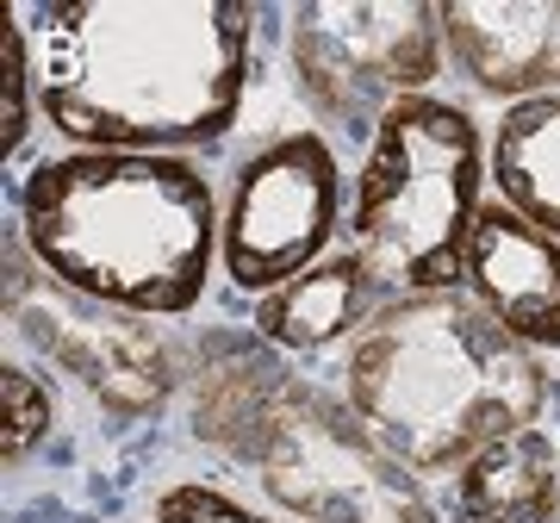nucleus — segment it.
<instances>
[{"instance_id":"20e7f679","label":"nucleus","mask_w":560,"mask_h":523,"mask_svg":"<svg viewBox=\"0 0 560 523\" xmlns=\"http://www.w3.org/2000/svg\"><path fill=\"white\" fill-rule=\"evenodd\" d=\"M337 393L423 480L555 411V368L467 293H399L337 356Z\"/></svg>"},{"instance_id":"423d86ee","label":"nucleus","mask_w":560,"mask_h":523,"mask_svg":"<svg viewBox=\"0 0 560 523\" xmlns=\"http://www.w3.org/2000/svg\"><path fill=\"white\" fill-rule=\"evenodd\" d=\"M280 25L293 94L337 150H368L386 113L448 69L436 0H305Z\"/></svg>"},{"instance_id":"39448f33","label":"nucleus","mask_w":560,"mask_h":523,"mask_svg":"<svg viewBox=\"0 0 560 523\" xmlns=\"http://www.w3.org/2000/svg\"><path fill=\"white\" fill-rule=\"evenodd\" d=\"M486 194L480 119L448 94H411L361 150L342 243H355L393 293H455Z\"/></svg>"},{"instance_id":"ddd939ff","label":"nucleus","mask_w":560,"mask_h":523,"mask_svg":"<svg viewBox=\"0 0 560 523\" xmlns=\"http://www.w3.org/2000/svg\"><path fill=\"white\" fill-rule=\"evenodd\" d=\"M486 182L492 200L560 243V94L504 106L486 138Z\"/></svg>"},{"instance_id":"9b49d317","label":"nucleus","mask_w":560,"mask_h":523,"mask_svg":"<svg viewBox=\"0 0 560 523\" xmlns=\"http://www.w3.org/2000/svg\"><path fill=\"white\" fill-rule=\"evenodd\" d=\"M399 300L381 281V268L361 256L355 243H337L324 262L305 275L256 300V337L275 342L280 356H324V349H349V342Z\"/></svg>"},{"instance_id":"2eb2a0df","label":"nucleus","mask_w":560,"mask_h":523,"mask_svg":"<svg viewBox=\"0 0 560 523\" xmlns=\"http://www.w3.org/2000/svg\"><path fill=\"white\" fill-rule=\"evenodd\" d=\"M150 523H293V518H268V511H249L243 499L219 492V486L180 480V486H168V492H156Z\"/></svg>"},{"instance_id":"0eeeda50","label":"nucleus","mask_w":560,"mask_h":523,"mask_svg":"<svg viewBox=\"0 0 560 523\" xmlns=\"http://www.w3.org/2000/svg\"><path fill=\"white\" fill-rule=\"evenodd\" d=\"M7 330L32 356L81 381L88 399H101L119 418H156L187 386V362L156 318L119 312V305H101L75 287L50 281L38 256L25 249L20 224L7 237Z\"/></svg>"},{"instance_id":"7ed1b4c3","label":"nucleus","mask_w":560,"mask_h":523,"mask_svg":"<svg viewBox=\"0 0 560 523\" xmlns=\"http://www.w3.org/2000/svg\"><path fill=\"white\" fill-rule=\"evenodd\" d=\"M219 206L194 156L138 150H62L13 187V224L44 275L143 318H187L206 300Z\"/></svg>"},{"instance_id":"6e6552de","label":"nucleus","mask_w":560,"mask_h":523,"mask_svg":"<svg viewBox=\"0 0 560 523\" xmlns=\"http://www.w3.org/2000/svg\"><path fill=\"white\" fill-rule=\"evenodd\" d=\"M349 219L342 150L324 131H280L237 162L219 206V268L243 293H275L324 262Z\"/></svg>"},{"instance_id":"1a4fd4ad","label":"nucleus","mask_w":560,"mask_h":523,"mask_svg":"<svg viewBox=\"0 0 560 523\" xmlns=\"http://www.w3.org/2000/svg\"><path fill=\"white\" fill-rule=\"evenodd\" d=\"M455 75L499 106L560 94V0H442Z\"/></svg>"},{"instance_id":"f03ea898","label":"nucleus","mask_w":560,"mask_h":523,"mask_svg":"<svg viewBox=\"0 0 560 523\" xmlns=\"http://www.w3.org/2000/svg\"><path fill=\"white\" fill-rule=\"evenodd\" d=\"M194 437L249 467L293 523H448L423 474L361 423L337 386L305 381L256 330H212L187 368Z\"/></svg>"},{"instance_id":"9d476101","label":"nucleus","mask_w":560,"mask_h":523,"mask_svg":"<svg viewBox=\"0 0 560 523\" xmlns=\"http://www.w3.org/2000/svg\"><path fill=\"white\" fill-rule=\"evenodd\" d=\"M460 293L480 305L486 318L541 356H560V243L517 219L504 200L486 194L474 237H467V268Z\"/></svg>"},{"instance_id":"f257e3e1","label":"nucleus","mask_w":560,"mask_h":523,"mask_svg":"<svg viewBox=\"0 0 560 523\" xmlns=\"http://www.w3.org/2000/svg\"><path fill=\"white\" fill-rule=\"evenodd\" d=\"M32 38L38 113L69 150L200 156L243 119L261 7L69 0L13 7Z\"/></svg>"},{"instance_id":"dca6fc26","label":"nucleus","mask_w":560,"mask_h":523,"mask_svg":"<svg viewBox=\"0 0 560 523\" xmlns=\"http://www.w3.org/2000/svg\"><path fill=\"white\" fill-rule=\"evenodd\" d=\"M7 156H20L25 138H32V106H38V69H32V38H25V20L13 13L7 20Z\"/></svg>"},{"instance_id":"4468645a","label":"nucleus","mask_w":560,"mask_h":523,"mask_svg":"<svg viewBox=\"0 0 560 523\" xmlns=\"http://www.w3.org/2000/svg\"><path fill=\"white\" fill-rule=\"evenodd\" d=\"M0 386H7V467H20L25 455L50 437V423H57V393H50V381H38L20 356H7Z\"/></svg>"},{"instance_id":"f8f14e48","label":"nucleus","mask_w":560,"mask_h":523,"mask_svg":"<svg viewBox=\"0 0 560 523\" xmlns=\"http://www.w3.org/2000/svg\"><path fill=\"white\" fill-rule=\"evenodd\" d=\"M448 523H560V443L548 423L511 430L448 474Z\"/></svg>"}]
</instances>
